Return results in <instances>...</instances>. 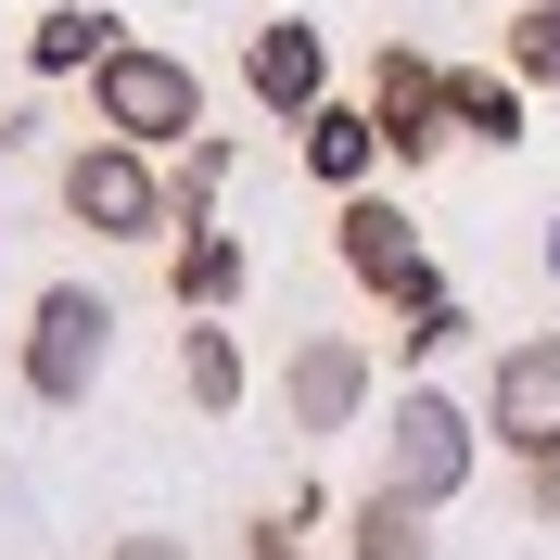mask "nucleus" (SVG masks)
I'll use <instances>...</instances> for the list:
<instances>
[{
	"label": "nucleus",
	"mask_w": 560,
	"mask_h": 560,
	"mask_svg": "<svg viewBox=\"0 0 560 560\" xmlns=\"http://www.w3.org/2000/svg\"><path fill=\"white\" fill-rule=\"evenodd\" d=\"M357 115H370V140H383V166H433V153H446V65L408 51V38H383Z\"/></svg>",
	"instance_id": "8"
},
{
	"label": "nucleus",
	"mask_w": 560,
	"mask_h": 560,
	"mask_svg": "<svg viewBox=\"0 0 560 560\" xmlns=\"http://www.w3.org/2000/svg\"><path fill=\"white\" fill-rule=\"evenodd\" d=\"M243 90L280 115V128H306V115L331 103V38L293 26V13H280V26H255V38H243Z\"/></svg>",
	"instance_id": "9"
},
{
	"label": "nucleus",
	"mask_w": 560,
	"mask_h": 560,
	"mask_svg": "<svg viewBox=\"0 0 560 560\" xmlns=\"http://www.w3.org/2000/svg\"><path fill=\"white\" fill-rule=\"evenodd\" d=\"M306 523H318V497L293 485L280 510H255V523H243V560H306Z\"/></svg>",
	"instance_id": "19"
},
{
	"label": "nucleus",
	"mask_w": 560,
	"mask_h": 560,
	"mask_svg": "<svg viewBox=\"0 0 560 560\" xmlns=\"http://www.w3.org/2000/svg\"><path fill=\"white\" fill-rule=\"evenodd\" d=\"M115 38H128V26H115L103 0H51V13L26 26V65H38V77H90V65L115 51Z\"/></svg>",
	"instance_id": "13"
},
{
	"label": "nucleus",
	"mask_w": 560,
	"mask_h": 560,
	"mask_svg": "<svg viewBox=\"0 0 560 560\" xmlns=\"http://www.w3.org/2000/svg\"><path fill=\"white\" fill-rule=\"evenodd\" d=\"M471 420L497 433V458H548L560 446V331H510V345L485 357Z\"/></svg>",
	"instance_id": "7"
},
{
	"label": "nucleus",
	"mask_w": 560,
	"mask_h": 560,
	"mask_svg": "<svg viewBox=\"0 0 560 560\" xmlns=\"http://www.w3.org/2000/svg\"><path fill=\"white\" fill-rule=\"evenodd\" d=\"M243 280H255V255L230 243V230H166V293H178V318H230L243 306Z\"/></svg>",
	"instance_id": "10"
},
{
	"label": "nucleus",
	"mask_w": 560,
	"mask_h": 560,
	"mask_svg": "<svg viewBox=\"0 0 560 560\" xmlns=\"http://www.w3.org/2000/svg\"><path fill=\"white\" fill-rule=\"evenodd\" d=\"M217 191H230V128H205V140H178V153H166V230H205Z\"/></svg>",
	"instance_id": "15"
},
{
	"label": "nucleus",
	"mask_w": 560,
	"mask_h": 560,
	"mask_svg": "<svg viewBox=\"0 0 560 560\" xmlns=\"http://www.w3.org/2000/svg\"><path fill=\"white\" fill-rule=\"evenodd\" d=\"M51 191H65V217L90 243H166V166L128 153V140H77L51 166Z\"/></svg>",
	"instance_id": "4"
},
{
	"label": "nucleus",
	"mask_w": 560,
	"mask_h": 560,
	"mask_svg": "<svg viewBox=\"0 0 560 560\" xmlns=\"http://www.w3.org/2000/svg\"><path fill=\"white\" fill-rule=\"evenodd\" d=\"M115 370V306L90 280H38L26 293V345H13V383L38 408H90V383Z\"/></svg>",
	"instance_id": "3"
},
{
	"label": "nucleus",
	"mask_w": 560,
	"mask_h": 560,
	"mask_svg": "<svg viewBox=\"0 0 560 560\" xmlns=\"http://www.w3.org/2000/svg\"><path fill=\"white\" fill-rule=\"evenodd\" d=\"M331 255H345V280L370 306H395V318H408L420 293H446L433 255H420V217L395 205V191H345V205H331Z\"/></svg>",
	"instance_id": "5"
},
{
	"label": "nucleus",
	"mask_w": 560,
	"mask_h": 560,
	"mask_svg": "<svg viewBox=\"0 0 560 560\" xmlns=\"http://www.w3.org/2000/svg\"><path fill=\"white\" fill-rule=\"evenodd\" d=\"M345 560H433V510H408V497H383V485H357Z\"/></svg>",
	"instance_id": "14"
},
{
	"label": "nucleus",
	"mask_w": 560,
	"mask_h": 560,
	"mask_svg": "<svg viewBox=\"0 0 560 560\" xmlns=\"http://www.w3.org/2000/svg\"><path fill=\"white\" fill-rule=\"evenodd\" d=\"M90 128L166 166L178 140H205V65L166 51V38H115L103 65H90Z\"/></svg>",
	"instance_id": "1"
},
{
	"label": "nucleus",
	"mask_w": 560,
	"mask_h": 560,
	"mask_svg": "<svg viewBox=\"0 0 560 560\" xmlns=\"http://www.w3.org/2000/svg\"><path fill=\"white\" fill-rule=\"evenodd\" d=\"M103 560H191V535H115Z\"/></svg>",
	"instance_id": "22"
},
{
	"label": "nucleus",
	"mask_w": 560,
	"mask_h": 560,
	"mask_svg": "<svg viewBox=\"0 0 560 560\" xmlns=\"http://www.w3.org/2000/svg\"><path fill=\"white\" fill-rule=\"evenodd\" d=\"M458 331H471V306H458V293H420V306L395 318V370H408V383H420V370H433V357H446Z\"/></svg>",
	"instance_id": "18"
},
{
	"label": "nucleus",
	"mask_w": 560,
	"mask_h": 560,
	"mask_svg": "<svg viewBox=\"0 0 560 560\" xmlns=\"http://www.w3.org/2000/svg\"><path fill=\"white\" fill-rule=\"evenodd\" d=\"M370 395H383V357L357 345V331H306V345L280 357V420H293V446L357 433V420H370Z\"/></svg>",
	"instance_id": "6"
},
{
	"label": "nucleus",
	"mask_w": 560,
	"mask_h": 560,
	"mask_svg": "<svg viewBox=\"0 0 560 560\" xmlns=\"http://www.w3.org/2000/svg\"><path fill=\"white\" fill-rule=\"evenodd\" d=\"M497 77H523V90L560 103V0H523V13L497 26Z\"/></svg>",
	"instance_id": "17"
},
{
	"label": "nucleus",
	"mask_w": 560,
	"mask_h": 560,
	"mask_svg": "<svg viewBox=\"0 0 560 560\" xmlns=\"http://www.w3.org/2000/svg\"><path fill=\"white\" fill-rule=\"evenodd\" d=\"M471 471H485V420H471V395L395 383V408H383V471H370V485L408 497V510H458Z\"/></svg>",
	"instance_id": "2"
},
{
	"label": "nucleus",
	"mask_w": 560,
	"mask_h": 560,
	"mask_svg": "<svg viewBox=\"0 0 560 560\" xmlns=\"http://www.w3.org/2000/svg\"><path fill=\"white\" fill-rule=\"evenodd\" d=\"M523 77H497V65H446V140H497V153H510V140H523Z\"/></svg>",
	"instance_id": "12"
},
{
	"label": "nucleus",
	"mask_w": 560,
	"mask_h": 560,
	"mask_svg": "<svg viewBox=\"0 0 560 560\" xmlns=\"http://www.w3.org/2000/svg\"><path fill=\"white\" fill-rule=\"evenodd\" d=\"M548 280H560V217H548Z\"/></svg>",
	"instance_id": "23"
},
{
	"label": "nucleus",
	"mask_w": 560,
	"mask_h": 560,
	"mask_svg": "<svg viewBox=\"0 0 560 560\" xmlns=\"http://www.w3.org/2000/svg\"><path fill=\"white\" fill-rule=\"evenodd\" d=\"M306 178L331 191V205L383 178V140H370V115H357V103H318V115H306Z\"/></svg>",
	"instance_id": "11"
},
{
	"label": "nucleus",
	"mask_w": 560,
	"mask_h": 560,
	"mask_svg": "<svg viewBox=\"0 0 560 560\" xmlns=\"http://www.w3.org/2000/svg\"><path fill=\"white\" fill-rule=\"evenodd\" d=\"M38 140H51V115H38V103H13V115H0V153H38Z\"/></svg>",
	"instance_id": "21"
},
{
	"label": "nucleus",
	"mask_w": 560,
	"mask_h": 560,
	"mask_svg": "<svg viewBox=\"0 0 560 560\" xmlns=\"http://www.w3.org/2000/svg\"><path fill=\"white\" fill-rule=\"evenodd\" d=\"M178 383H191L205 420H230V408H243V345H230L217 318H191V331H178Z\"/></svg>",
	"instance_id": "16"
},
{
	"label": "nucleus",
	"mask_w": 560,
	"mask_h": 560,
	"mask_svg": "<svg viewBox=\"0 0 560 560\" xmlns=\"http://www.w3.org/2000/svg\"><path fill=\"white\" fill-rule=\"evenodd\" d=\"M523 523H548V535H560V446H548V458H523Z\"/></svg>",
	"instance_id": "20"
}]
</instances>
